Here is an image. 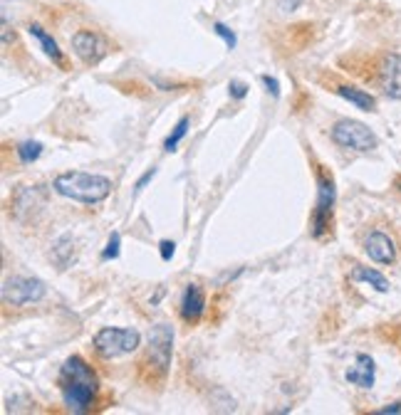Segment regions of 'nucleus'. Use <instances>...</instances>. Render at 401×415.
<instances>
[{"label":"nucleus","instance_id":"6","mask_svg":"<svg viewBox=\"0 0 401 415\" xmlns=\"http://www.w3.org/2000/svg\"><path fill=\"white\" fill-rule=\"evenodd\" d=\"M332 141L347 151H374L379 146V138L369 126L354 119H342L332 126Z\"/></svg>","mask_w":401,"mask_h":415},{"label":"nucleus","instance_id":"19","mask_svg":"<svg viewBox=\"0 0 401 415\" xmlns=\"http://www.w3.org/2000/svg\"><path fill=\"white\" fill-rule=\"evenodd\" d=\"M119 245H121V238H119V233H114L112 238H109L107 250L102 252V257L104 260H117L119 257Z\"/></svg>","mask_w":401,"mask_h":415},{"label":"nucleus","instance_id":"1","mask_svg":"<svg viewBox=\"0 0 401 415\" xmlns=\"http://www.w3.org/2000/svg\"><path fill=\"white\" fill-rule=\"evenodd\" d=\"M60 390H62L64 405L75 413H84L89 410L92 401L97 396V376L92 371V366L82 359V356H70L64 361L62 371H60Z\"/></svg>","mask_w":401,"mask_h":415},{"label":"nucleus","instance_id":"15","mask_svg":"<svg viewBox=\"0 0 401 415\" xmlns=\"http://www.w3.org/2000/svg\"><path fill=\"white\" fill-rule=\"evenodd\" d=\"M27 32H30L32 38H35L40 45H42L45 55H47V57H52V60H55V62H62V52H60L58 42H55V40H52L50 35H47V32L42 30V27H40V25H35V23H32V25L27 27Z\"/></svg>","mask_w":401,"mask_h":415},{"label":"nucleus","instance_id":"24","mask_svg":"<svg viewBox=\"0 0 401 415\" xmlns=\"http://www.w3.org/2000/svg\"><path fill=\"white\" fill-rule=\"evenodd\" d=\"M300 3H302V0H278L280 10H297Z\"/></svg>","mask_w":401,"mask_h":415},{"label":"nucleus","instance_id":"14","mask_svg":"<svg viewBox=\"0 0 401 415\" xmlns=\"http://www.w3.org/2000/svg\"><path fill=\"white\" fill-rule=\"evenodd\" d=\"M352 279H354V282H367L369 287H374L376 292H389V279L382 272L372 270V267L356 264L354 270H352Z\"/></svg>","mask_w":401,"mask_h":415},{"label":"nucleus","instance_id":"20","mask_svg":"<svg viewBox=\"0 0 401 415\" xmlns=\"http://www.w3.org/2000/svg\"><path fill=\"white\" fill-rule=\"evenodd\" d=\"M228 92H230V97H233V99H243V97L248 95V87H245L243 82H238V79H230Z\"/></svg>","mask_w":401,"mask_h":415},{"label":"nucleus","instance_id":"21","mask_svg":"<svg viewBox=\"0 0 401 415\" xmlns=\"http://www.w3.org/2000/svg\"><path fill=\"white\" fill-rule=\"evenodd\" d=\"M263 84H265L267 92H270L273 97H280V84H278V79H275V77L263 75Z\"/></svg>","mask_w":401,"mask_h":415},{"label":"nucleus","instance_id":"12","mask_svg":"<svg viewBox=\"0 0 401 415\" xmlns=\"http://www.w3.org/2000/svg\"><path fill=\"white\" fill-rule=\"evenodd\" d=\"M204 312H206L204 290H201L196 282L189 284L186 292H184V299H181V316H184V321L193 324V321H198L201 316H204Z\"/></svg>","mask_w":401,"mask_h":415},{"label":"nucleus","instance_id":"16","mask_svg":"<svg viewBox=\"0 0 401 415\" xmlns=\"http://www.w3.org/2000/svg\"><path fill=\"white\" fill-rule=\"evenodd\" d=\"M189 126H191V119H189V116H181V119H178V124L173 126V131L166 136L164 151H169V153L176 151V146L181 144V141H184V136L189 134Z\"/></svg>","mask_w":401,"mask_h":415},{"label":"nucleus","instance_id":"10","mask_svg":"<svg viewBox=\"0 0 401 415\" xmlns=\"http://www.w3.org/2000/svg\"><path fill=\"white\" fill-rule=\"evenodd\" d=\"M364 252L369 255V260L379 264H391L396 260V247H394V240L389 238L387 233L382 230H374V233L367 235L364 240Z\"/></svg>","mask_w":401,"mask_h":415},{"label":"nucleus","instance_id":"4","mask_svg":"<svg viewBox=\"0 0 401 415\" xmlns=\"http://www.w3.org/2000/svg\"><path fill=\"white\" fill-rule=\"evenodd\" d=\"M335 181L325 171V166H317V203L312 210V238H325L332 225V210H335Z\"/></svg>","mask_w":401,"mask_h":415},{"label":"nucleus","instance_id":"13","mask_svg":"<svg viewBox=\"0 0 401 415\" xmlns=\"http://www.w3.org/2000/svg\"><path fill=\"white\" fill-rule=\"evenodd\" d=\"M342 99H347L350 104H354L356 109H362V112H374L376 109V99L369 95V92H364V89H354V87H347V84H339L335 89Z\"/></svg>","mask_w":401,"mask_h":415},{"label":"nucleus","instance_id":"23","mask_svg":"<svg viewBox=\"0 0 401 415\" xmlns=\"http://www.w3.org/2000/svg\"><path fill=\"white\" fill-rule=\"evenodd\" d=\"M154 176H156V168H149L147 173H144V176H141L139 181H136V190H141V188H144V186H147V183L151 181Z\"/></svg>","mask_w":401,"mask_h":415},{"label":"nucleus","instance_id":"22","mask_svg":"<svg viewBox=\"0 0 401 415\" xmlns=\"http://www.w3.org/2000/svg\"><path fill=\"white\" fill-rule=\"evenodd\" d=\"M159 247H161V260H164V262H169V260L173 257V247H176V245H173L171 240H161Z\"/></svg>","mask_w":401,"mask_h":415},{"label":"nucleus","instance_id":"8","mask_svg":"<svg viewBox=\"0 0 401 415\" xmlns=\"http://www.w3.org/2000/svg\"><path fill=\"white\" fill-rule=\"evenodd\" d=\"M376 82L391 99H401V55H387L376 67Z\"/></svg>","mask_w":401,"mask_h":415},{"label":"nucleus","instance_id":"3","mask_svg":"<svg viewBox=\"0 0 401 415\" xmlns=\"http://www.w3.org/2000/svg\"><path fill=\"white\" fill-rule=\"evenodd\" d=\"M171 351H173V327L171 324H156L149 334V349L147 356L141 361V368L151 371L159 381H164L171 366Z\"/></svg>","mask_w":401,"mask_h":415},{"label":"nucleus","instance_id":"25","mask_svg":"<svg viewBox=\"0 0 401 415\" xmlns=\"http://www.w3.org/2000/svg\"><path fill=\"white\" fill-rule=\"evenodd\" d=\"M379 413H401V403H391L387 408H382Z\"/></svg>","mask_w":401,"mask_h":415},{"label":"nucleus","instance_id":"9","mask_svg":"<svg viewBox=\"0 0 401 415\" xmlns=\"http://www.w3.org/2000/svg\"><path fill=\"white\" fill-rule=\"evenodd\" d=\"M72 50L84 64H97L107 52V45L92 30H80L72 35Z\"/></svg>","mask_w":401,"mask_h":415},{"label":"nucleus","instance_id":"7","mask_svg":"<svg viewBox=\"0 0 401 415\" xmlns=\"http://www.w3.org/2000/svg\"><path fill=\"white\" fill-rule=\"evenodd\" d=\"M45 284L32 277H13L3 284V302L13 307H27V304L40 302L45 297Z\"/></svg>","mask_w":401,"mask_h":415},{"label":"nucleus","instance_id":"11","mask_svg":"<svg viewBox=\"0 0 401 415\" xmlns=\"http://www.w3.org/2000/svg\"><path fill=\"white\" fill-rule=\"evenodd\" d=\"M374 373H376L374 359L367 356V353H356L354 364L347 368V381L352 386H359V388H372L374 386Z\"/></svg>","mask_w":401,"mask_h":415},{"label":"nucleus","instance_id":"5","mask_svg":"<svg viewBox=\"0 0 401 415\" xmlns=\"http://www.w3.org/2000/svg\"><path fill=\"white\" fill-rule=\"evenodd\" d=\"M139 331L136 329H117V327H104L97 331L95 336V351L104 359H119L127 353L139 349Z\"/></svg>","mask_w":401,"mask_h":415},{"label":"nucleus","instance_id":"17","mask_svg":"<svg viewBox=\"0 0 401 415\" xmlns=\"http://www.w3.org/2000/svg\"><path fill=\"white\" fill-rule=\"evenodd\" d=\"M42 153V144L40 141H25V144L18 146V158L23 164H35Z\"/></svg>","mask_w":401,"mask_h":415},{"label":"nucleus","instance_id":"18","mask_svg":"<svg viewBox=\"0 0 401 415\" xmlns=\"http://www.w3.org/2000/svg\"><path fill=\"white\" fill-rule=\"evenodd\" d=\"M213 32H216L223 42H226V47H228V50H233V47H236V35H233V30H230L228 25H223V23H213Z\"/></svg>","mask_w":401,"mask_h":415},{"label":"nucleus","instance_id":"2","mask_svg":"<svg viewBox=\"0 0 401 415\" xmlns=\"http://www.w3.org/2000/svg\"><path fill=\"white\" fill-rule=\"evenodd\" d=\"M55 190L64 198L84 205H97L112 193V181L99 173H84V171H67L55 178Z\"/></svg>","mask_w":401,"mask_h":415},{"label":"nucleus","instance_id":"26","mask_svg":"<svg viewBox=\"0 0 401 415\" xmlns=\"http://www.w3.org/2000/svg\"><path fill=\"white\" fill-rule=\"evenodd\" d=\"M396 186H399V190H401V176H399V178H396Z\"/></svg>","mask_w":401,"mask_h":415}]
</instances>
